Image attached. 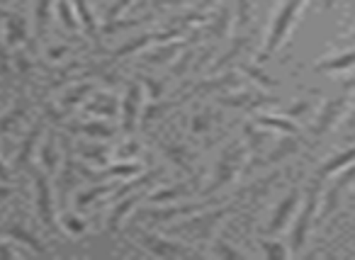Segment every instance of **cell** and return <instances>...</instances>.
I'll return each mask as SVG.
<instances>
[{
    "mask_svg": "<svg viewBox=\"0 0 355 260\" xmlns=\"http://www.w3.org/2000/svg\"><path fill=\"white\" fill-rule=\"evenodd\" d=\"M306 0H282L280 3V10H277V15L272 17V25H270V32H268V40H266V51H263L261 61H268L272 54L277 51V46L282 44V42L287 40V35H290L292 25H295V20L300 17L302 8H304Z\"/></svg>",
    "mask_w": 355,
    "mask_h": 260,
    "instance_id": "1",
    "label": "cell"
},
{
    "mask_svg": "<svg viewBox=\"0 0 355 260\" xmlns=\"http://www.w3.org/2000/svg\"><path fill=\"white\" fill-rule=\"evenodd\" d=\"M316 205H319V185H314L304 197V207H302L300 216L295 219V229H292V250H300L306 243V236L311 229V219H314Z\"/></svg>",
    "mask_w": 355,
    "mask_h": 260,
    "instance_id": "2",
    "label": "cell"
},
{
    "mask_svg": "<svg viewBox=\"0 0 355 260\" xmlns=\"http://www.w3.org/2000/svg\"><path fill=\"white\" fill-rule=\"evenodd\" d=\"M353 180H355V166L343 168V173L334 177V182H331L329 192H326V197H324V209H321V216H329L338 209L340 200H343V195L350 190Z\"/></svg>",
    "mask_w": 355,
    "mask_h": 260,
    "instance_id": "3",
    "label": "cell"
},
{
    "mask_svg": "<svg viewBox=\"0 0 355 260\" xmlns=\"http://www.w3.org/2000/svg\"><path fill=\"white\" fill-rule=\"evenodd\" d=\"M348 110V98H334L324 105L319 114V122H316V137H324L329 129H334L338 124L340 114Z\"/></svg>",
    "mask_w": 355,
    "mask_h": 260,
    "instance_id": "4",
    "label": "cell"
},
{
    "mask_svg": "<svg viewBox=\"0 0 355 260\" xmlns=\"http://www.w3.org/2000/svg\"><path fill=\"white\" fill-rule=\"evenodd\" d=\"M241 158H243V151L241 148H229L224 153V158L219 161V171H217V177H214V185L209 187V192L217 190V187L227 185L239 171H241Z\"/></svg>",
    "mask_w": 355,
    "mask_h": 260,
    "instance_id": "5",
    "label": "cell"
},
{
    "mask_svg": "<svg viewBox=\"0 0 355 260\" xmlns=\"http://www.w3.org/2000/svg\"><path fill=\"white\" fill-rule=\"evenodd\" d=\"M141 243L148 248L151 255H158V258H175V255H188L193 253L190 248L180 243H173V241H163L158 236H151V234H141Z\"/></svg>",
    "mask_w": 355,
    "mask_h": 260,
    "instance_id": "6",
    "label": "cell"
},
{
    "mask_svg": "<svg viewBox=\"0 0 355 260\" xmlns=\"http://www.w3.org/2000/svg\"><path fill=\"white\" fill-rule=\"evenodd\" d=\"M35 185H37V207H40V216L49 229H56L54 221V207H51V192H49V182L44 175H37L35 173Z\"/></svg>",
    "mask_w": 355,
    "mask_h": 260,
    "instance_id": "7",
    "label": "cell"
},
{
    "mask_svg": "<svg viewBox=\"0 0 355 260\" xmlns=\"http://www.w3.org/2000/svg\"><path fill=\"white\" fill-rule=\"evenodd\" d=\"M297 200H300V192H290V195L282 200V205L277 207V211L272 214V221H270V231H280L282 226L290 221V216H292V211L297 209Z\"/></svg>",
    "mask_w": 355,
    "mask_h": 260,
    "instance_id": "8",
    "label": "cell"
},
{
    "mask_svg": "<svg viewBox=\"0 0 355 260\" xmlns=\"http://www.w3.org/2000/svg\"><path fill=\"white\" fill-rule=\"evenodd\" d=\"M139 103H141V88L137 83H132L127 98H124V129L127 132L134 129V122H137V114H139Z\"/></svg>",
    "mask_w": 355,
    "mask_h": 260,
    "instance_id": "9",
    "label": "cell"
},
{
    "mask_svg": "<svg viewBox=\"0 0 355 260\" xmlns=\"http://www.w3.org/2000/svg\"><path fill=\"white\" fill-rule=\"evenodd\" d=\"M350 163H355V146L348 148V151H343L340 156H334L326 161V166L319 171V177H329V175H336V173H340L343 168H348Z\"/></svg>",
    "mask_w": 355,
    "mask_h": 260,
    "instance_id": "10",
    "label": "cell"
},
{
    "mask_svg": "<svg viewBox=\"0 0 355 260\" xmlns=\"http://www.w3.org/2000/svg\"><path fill=\"white\" fill-rule=\"evenodd\" d=\"M202 209V205H185V207H171V209H146L144 216L148 219H156V221H171L180 214H193V211Z\"/></svg>",
    "mask_w": 355,
    "mask_h": 260,
    "instance_id": "11",
    "label": "cell"
},
{
    "mask_svg": "<svg viewBox=\"0 0 355 260\" xmlns=\"http://www.w3.org/2000/svg\"><path fill=\"white\" fill-rule=\"evenodd\" d=\"M355 66V51H348V54H340V56H334V59H326L321 64H316V73L319 71H345Z\"/></svg>",
    "mask_w": 355,
    "mask_h": 260,
    "instance_id": "12",
    "label": "cell"
},
{
    "mask_svg": "<svg viewBox=\"0 0 355 260\" xmlns=\"http://www.w3.org/2000/svg\"><path fill=\"white\" fill-rule=\"evenodd\" d=\"M263 103H275L272 98H266V95H256V93H243V95H229V98H222V105H232V107H241V105H263Z\"/></svg>",
    "mask_w": 355,
    "mask_h": 260,
    "instance_id": "13",
    "label": "cell"
},
{
    "mask_svg": "<svg viewBox=\"0 0 355 260\" xmlns=\"http://www.w3.org/2000/svg\"><path fill=\"white\" fill-rule=\"evenodd\" d=\"M258 127H263V129H280V132H287V134H295L297 132V127L290 122V119L272 117V114H258Z\"/></svg>",
    "mask_w": 355,
    "mask_h": 260,
    "instance_id": "14",
    "label": "cell"
},
{
    "mask_svg": "<svg viewBox=\"0 0 355 260\" xmlns=\"http://www.w3.org/2000/svg\"><path fill=\"white\" fill-rule=\"evenodd\" d=\"M40 132H42V127H35L30 134H27V139H25V144H22V151H20V156H17V168H27V163H30V156H32V148H35V141L40 139Z\"/></svg>",
    "mask_w": 355,
    "mask_h": 260,
    "instance_id": "15",
    "label": "cell"
},
{
    "mask_svg": "<svg viewBox=\"0 0 355 260\" xmlns=\"http://www.w3.org/2000/svg\"><path fill=\"white\" fill-rule=\"evenodd\" d=\"M8 234H10L12 239L22 241V243H27L32 250H37V253H44V245L40 243V239H35V236H32L30 231L22 229V226H8Z\"/></svg>",
    "mask_w": 355,
    "mask_h": 260,
    "instance_id": "16",
    "label": "cell"
},
{
    "mask_svg": "<svg viewBox=\"0 0 355 260\" xmlns=\"http://www.w3.org/2000/svg\"><path fill=\"white\" fill-rule=\"evenodd\" d=\"M139 197H129V200H124L122 205L114 207V211L110 214V224H107V231H117L119 229V221H122V216L127 214L129 209H132L134 205H137Z\"/></svg>",
    "mask_w": 355,
    "mask_h": 260,
    "instance_id": "17",
    "label": "cell"
},
{
    "mask_svg": "<svg viewBox=\"0 0 355 260\" xmlns=\"http://www.w3.org/2000/svg\"><path fill=\"white\" fill-rule=\"evenodd\" d=\"M73 129L88 134V137H100V139L112 137V129H110L107 124H103V122H90V124H85V127H73Z\"/></svg>",
    "mask_w": 355,
    "mask_h": 260,
    "instance_id": "18",
    "label": "cell"
},
{
    "mask_svg": "<svg viewBox=\"0 0 355 260\" xmlns=\"http://www.w3.org/2000/svg\"><path fill=\"white\" fill-rule=\"evenodd\" d=\"M42 163H44L46 171H54V163H56V156H54V134L44 141L42 146Z\"/></svg>",
    "mask_w": 355,
    "mask_h": 260,
    "instance_id": "19",
    "label": "cell"
},
{
    "mask_svg": "<svg viewBox=\"0 0 355 260\" xmlns=\"http://www.w3.org/2000/svg\"><path fill=\"white\" fill-rule=\"evenodd\" d=\"M25 110H27V105H25V103H20V107H12L10 112L6 114V117L0 119V134L8 132V129L12 127V122H17V119H20L22 114H25Z\"/></svg>",
    "mask_w": 355,
    "mask_h": 260,
    "instance_id": "20",
    "label": "cell"
},
{
    "mask_svg": "<svg viewBox=\"0 0 355 260\" xmlns=\"http://www.w3.org/2000/svg\"><path fill=\"white\" fill-rule=\"evenodd\" d=\"M76 10H78L80 20L85 22V30L95 37V20H93V15H90V10H88V3H85V0H76Z\"/></svg>",
    "mask_w": 355,
    "mask_h": 260,
    "instance_id": "21",
    "label": "cell"
},
{
    "mask_svg": "<svg viewBox=\"0 0 355 260\" xmlns=\"http://www.w3.org/2000/svg\"><path fill=\"white\" fill-rule=\"evenodd\" d=\"M178 46H183V44H168L166 49H158V51H153V54H146V61L148 64H161V61H168L178 51Z\"/></svg>",
    "mask_w": 355,
    "mask_h": 260,
    "instance_id": "22",
    "label": "cell"
},
{
    "mask_svg": "<svg viewBox=\"0 0 355 260\" xmlns=\"http://www.w3.org/2000/svg\"><path fill=\"white\" fill-rule=\"evenodd\" d=\"M251 0H236V20L241 27H246L251 22Z\"/></svg>",
    "mask_w": 355,
    "mask_h": 260,
    "instance_id": "23",
    "label": "cell"
},
{
    "mask_svg": "<svg viewBox=\"0 0 355 260\" xmlns=\"http://www.w3.org/2000/svg\"><path fill=\"white\" fill-rule=\"evenodd\" d=\"M49 20V0H40V8H37V35H42Z\"/></svg>",
    "mask_w": 355,
    "mask_h": 260,
    "instance_id": "24",
    "label": "cell"
},
{
    "mask_svg": "<svg viewBox=\"0 0 355 260\" xmlns=\"http://www.w3.org/2000/svg\"><path fill=\"white\" fill-rule=\"evenodd\" d=\"M263 250H266L268 258H287V255L292 253V250H287L285 245L280 243H272V241H268L266 245H263Z\"/></svg>",
    "mask_w": 355,
    "mask_h": 260,
    "instance_id": "25",
    "label": "cell"
},
{
    "mask_svg": "<svg viewBox=\"0 0 355 260\" xmlns=\"http://www.w3.org/2000/svg\"><path fill=\"white\" fill-rule=\"evenodd\" d=\"M229 20H232V12H229V8L222 12V15L217 17V22L212 25V32L217 37H227V25H229Z\"/></svg>",
    "mask_w": 355,
    "mask_h": 260,
    "instance_id": "26",
    "label": "cell"
},
{
    "mask_svg": "<svg viewBox=\"0 0 355 260\" xmlns=\"http://www.w3.org/2000/svg\"><path fill=\"white\" fill-rule=\"evenodd\" d=\"M178 195H183V187H173V190H161V192H156V195L148 197V202H171V200H175Z\"/></svg>",
    "mask_w": 355,
    "mask_h": 260,
    "instance_id": "27",
    "label": "cell"
},
{
    "mask_svg": "<svg viewBox=\"0 0 355 260\" xmlns=\"http://www.w3.org/2000/svg\"><path fill=\"white\" fill-rule=\"evenodd\" d=\"M110 187H112V185H103V187H95V190H90V192H83V195L78 197V207H85V205H90V202H93L95 197L105 195V192H107Z\"/></svg>",
    "mask_w": 355,
    "mask_h": 260,
    "instance_id": "28",
    "label": "cell"
},
{
    "mask_svg": "<svg viewBox=\"0 0 355 260\" xmlns=\"http://www.w3.org/2000/svg\"><path fill=\"white\" fill-rule=\"evenodd\" d=\"M22 37H25V25H22V20H12L10 22V35H8V42H10V44H17Z\"/></svg>",
    "mask_w": 355,
    "mask_h": 260,
    "instance_id": "29",
    "label": "cell"
},
{
    "mask_svg": "<svg viewBox=\"0 0 355 260\" xmlns=\"http://www.w3.org/2000/svg\"><path fill=\"white\" fill-rule=\"evenodd\" d=\"M59 12H61V20L66 22V27H69V30H76V27H78V22H76L73 15H71V8H69V3H66V0H61V3H59Z\"/></svg>",
    "mask_w": 355,
    "mask_h": 260,
    "instance_id": "30",
    "label": "cell"
},
{
    "mask_svg": "<svg viewBox=\"0 0 355 260\" xmlns=\"http://www.w3.org/2000/svg\"><path fill=\"white\" fill-rule=\"evenodd\" d=\"M64 226L71 231V234H83L85 231V224L78 219V216H64Z\"/></svg>",
    "mask_w": 355,
    "mask_h": 260,
    "instance_id": "31",
    "label": "cell"
},
{
    "mask_svg": "<svg viewBox=\"0 0 355 260\" xmlns=\"http://www.w3.org/2000/svg\"><path fill=\"white\" fill-rule=\"evenodd\" d=\"M88 90H90V85H80L78 90H73V93H71L69 98H64V107H66V110L73 107V103H78V100L83 98V95L88 93Z\"/></svg>",
    "mask_w": 355,
    "mask_h": 260,
    "instance_id": "32",
    "label": "cell"
},
{
    "mask_svg": "<svg viewBox=\"0 0 355 260\" xmlns=\"http://www.w3.org/2000/svg\"><path fill=\"white\" fill-rule=\"evenodd\" d=\"M90 112H100V114H112L114 107H112V100H100V103H93L90 105Z\"/></svg>",
    "mask_w": 355,
    "mask_h": 260,
    "instance_id": "33",
    "label": "cell"
},
{
    "mask_svg": "<svg viewBox=\"0 0 355 260\" xmlns=\"http://www.w3.org/2000/svg\"><path fill=\"white\" fill-rule=\"evenodd\" d=\"M141 171V166H112L110 175H137Z\"/></svg>",
    "mask_w": 355,
    "mask_h": 260,
    "instance_id": "34",
    "label": "cell"
},
{
    "mask_svg": "<svg viewBox=\"0 0 355 260\" xmlns=\"http://www.w3.org/2000/svg\"><path fill=\"white\" fill-rule=\"evenodd\" d=\"M15 250H12V248H8V245H3V243H0V258H15Z\"/></svg>",
    "mask_w": 355,
    "mask_h": 260,
    "instance_id": "35",
    "label": "cell"
},
{
    "mask_svg": "<svg viewBox=\"0 0 355 260\" xmlns=\"http://www.w3.org/2000/svg\"><path fill=\"white\" fill-rule=\"evenodd\" d=\"M343 88L345 90H355V76H350V78L343 80Z\"/></svg>",
    "mask_w": 355,
    "mask_h": 260,
    "instance_id": "36",
    "label": "cell"
},
{
    "mask_svg": "<svg viewBox=\"0 0 355 260\" xmlns=\"http://www.w3.org/2000/svg\"><path fill=\"white\" fill-rule=\"evenodd\" d=\"M12 195V187H0V200H3V197H10Z\"/></svg>",
    "mask_w": 355,
    "mask_h": 260,
    "instance_id": "37",
    "label": "cell"
},
{
    "mask_svg": "<svg viewBox=\"0 0 355 260\" xmlns=\"http://www.w3.org/2000/svg\"><path fill=\"white\" fill-rule=\"evenodd\" d=\"M334 6H336V0H321V8H324V10H331Z\"/></svg>",
    "mask_w": 355,
    "mask_h": 260,
    "instance_id": "38",
    "label": "cell"
},
{
    "mask_svg": "<svg viewBox=\"0 0 355 260\" xmlns=\"http://www.w3.org/2000/svg\"><path fill=\"white\" fill-rule=\"evenodd\" d=\"M8 177H10V175H8L6 166H3V163H0V180H3V182H8Z\"/></svg>",
    "mask_w": 355,
    "mask_h": 260,
    "instance_id": "39",
    "label": "cell"
},
{
    "mask_svg": "<svg viewBox=\"0 0 355 260\" xmlns=\"http://www.w3.org/2000/svg\"><path fill=\"white\" fill-rule=\"evenodd\" d=\"M348 42H350V44H355V32H353V35L348 37Z\"/></svg>",
    "mask_w": 355,
    "mask_h": 260,
    "instance_id": "40",
    "label": "cell"
}]
</instances>
